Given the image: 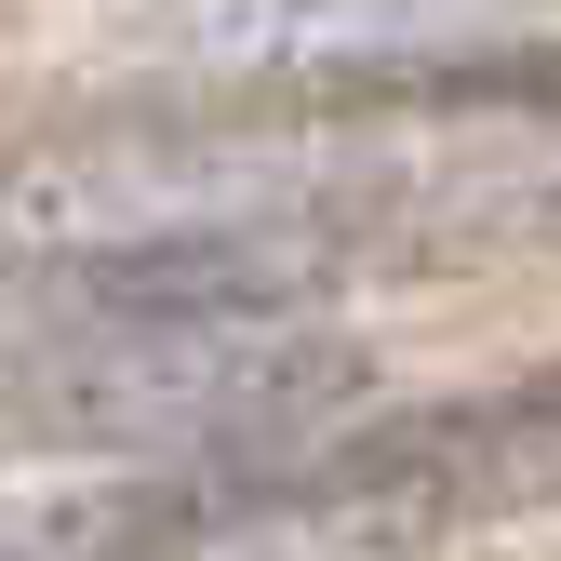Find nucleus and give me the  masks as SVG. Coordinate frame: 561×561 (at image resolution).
<instances>
[{
  "instance_id": "nucleus-1",
  "label": "nucleus",
  "mask_w": 561,
  "mask_h": 561,
  "mask_svg": "<svg viewBox=\"0 0 561 561\" xmlns=\"http://www.w3.org/2000/svg\"><path fill=\"white\" fill-rule=\"evenodd\" d=\"M388 187L321 121H94L0 161V241L94 295H321Z\"/></svg>"
},
{
  "instance_id": "nucleus-2",
  "label": "nucleus",
  "mask_w": 561,
  "mask_h": 561,
  "mask_svg": "<svg viewBox=\"0 0 561 561\" xmlns=\"http://www.w3.org/2000/svg\"><path fill=\"white\" fill-rule=\"evenodd\" d=\"M362 334L321 295H94L41 362L14 375V414L81 455H308L362 401Z\"/></svg>"
},
{
  "instance_id": "nucleus-3",
  "label": "nucleus",
  "mask_w": 561,
  "mask_h": 561,
  "mask_svg": "<svg viewBox=\"0 0 561 561\" xmlns=\"http://www.w3.org/2000/svg\"><path fill=\"white\" fill-rule=\"evenodd\" d=\"M548 495H561V375H522L481 401H428V414H388V428L267 455L241 522L388 535V522H495V508H548Z\"/></svg>"
},
{
  "instance_id": "nucleus-4",
  "label": "nucleus",
  "mask_w": 561,
  "mask_h": 561,
  "mask_svg": "<svg viewBox=\"0 0 561 561\" xmlns=\"http://www.w3.org/2000/svg\"><path fill=\"white\" fill-rule=\"evenodd\" d=\"M522 0H107V27L201 94H334L414 81L508 41Z\"/></svg>"
},
{
  "instance_id": "nucleus-5",
  "label": "nucleus",
  "mask_w": 561,
  "mask_h": 561,
  "mask_svg": "<svg viewBox=\"0 0 561 561\" xmlns=\"http://www.w3.org/2000/svg\"><path fill=\"white\" fill-rule=\"evenodd\" d=\"M267 468V455H254ZM254 468H201V455H107L81 481L0 508V561H187L201 535H228L254 508Z\"/></svg>"
}]
</instances>
